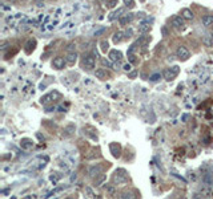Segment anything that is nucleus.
<instances>
[{"label":"nucleus","instance_id":"f03ea898","mask_svg":"<svg viewBox=\"0 0 213 199\" xmlns=\"http://www.w3.org/2000/svg\"><path fill=\"white\" fill-rule=\"evenodd\" d=\"M83 66L88 70L95 68V55H85L83 58Z\"/></svg>","mask_w":213,"mask_h":199},{"label":"nucleus","instance_id":"2eb2a0df","mask_svg":"<svg viewBox=\"0 0 213 199\" xmlns=\"http://www.w3.org/2000/svg\"><path fill=\"white\" fill-rule=\"evenodd\" d=\"M111 150H112V154H113L115 157H120L121 149H120V146H119V145L112 143V145H111Z\"/></svg>","mask_w":213,"mask_h":199},{"label":"nucleus","instance_id":"412c9836","mask_svg":"<svg viewBox=\"0 0 213 199\" xmlns=\"http://www.w3.org/2000/svg\"><path fill=\"white\" fill-rule=\"evenodd\" d=\"M124 4H125V7L129 8V9H132V8L134 7V1H133V0H124Z\"/></svg>","mask_w":213,"mask_h":199},{"label":"nucleus","instance_id":"473e14b6","mask_svg":"<svg viewBox=\"0 0 213 199\" xmlns=\"http://www.w3.org/2000/svg\"><path fill=\"white\" fill-rule=\"evenodd\" d=\"M24 199H32V198H31V196H29V195H28V196H25Z\"/></svg>","mask_w":213,"mask_h":199},{"label":"nucleus","instance_id":"2f4dec72","mask_svg":"<svg viewBox=\"0 0 213 199\" xmlns=\"http://www.w3.org/2000/svg\"><path fill=\"white\" fill-rule=\"evenodd\" d=\"M136 74H137V73H136V72H131V74H129V76H131V77H134V76H136Z\"/></svg>","mask_w":213,"mask_h":199},{"label":"nucleus","instance_id":"4468645a","mask_svg":"<svg viewBox=\"0 0 213 199\" xmlns=\"http://www.w3.org/2000/svg\"><path fill=\"white\" fill-rule=\"evenodd\" d=\"M88 173H89L91 177H97L101 173V166H92V167H89Z\"/></svg>","mask_w":213,"mask_h":199},{"label":"nucleus","instance_id":"9d476101","mask_svg":"<svg viewBox=\"0 0 213 199\" xmlns=\"http://www.w3.org/2000/svg\"><path fill=\"white\" fill-rule=\"evenodd\" d=\"M132 20H133V14H127V15H124V16L120 17V24L125 25L127 23H131Z\"/></svg>","mask_w":213,"mask_h":199},{"label":"nucleus","instance_id":"f3484780","mask_svg":"<svg viewBox=\"0 0 213 199\" xmlns=\"http://www.w3.org/2000/svg\"><path fill=\"white\" fill-rule=\"evenodd\" d=\"M95 76H96L97 79H101V80H104V79H106V76H108V73L104 70V69H97L96 72H95Z\"/></svg>","mask_w":213,"mask_h":199},{"label":"nucleus","instance_id":"e433bc0d","mask_svg":"<svg viewBox=\"0 0 213 199\" xmlns=\"http://www.w3.org/2000/svg\"><path fill=\"white\" fill-rule=\"evenodd\" d=\"M212 39H213V36H212Z\"/></svg>","mask_w":213,"mask_h":199},{"label":"nucleus","instance_id":"6e6552de","mask_svg":"<svg viewBox=\"0 0 213 199\" xmlns=\"http://www.w3.org/2000/svg\"><path fill=\"white\" fill-rule=\"evenodd\" d=\"M53 97H60V94H59L57 92H53V93H49V94H47V96H44V97H41V104H48V102H51L52 100L51 98H53Z\"/></svg>","mask_w":213,"mask_h":199},{"label":"nucleus","instance_id":"f704fd0d","mask_svg":"<svg viewBox=\"0 0 213 199\" xmlns=\"http://www.w3.org/2000/svg\"><path fill=\"white\" fill-rule=\"evenodd\" d=\"M12 1H16V0H12Z\"/></svg>","mask_w":213,"mask_h":199},{"label":"nucleus","instance_id":"7c9ffc66","mask_svg":"<svg viewBox=\"0 0 213 199\" xmlns=\"http://www.w3.org/2000/svg\"><path fill=\"white\" fill-rule=\"evenodd\" d=\"M129 61H131V62H134V61H136V58H134L133 55H129Z\"/></svg>","mask_w":213,"mask_h":199},{"label":"nucleus","instance_id":"c85d7f7f","mask_svg":"<svg viewBox=\"0 0 213 199\" xmlns=\"http://www.w3.org/2000/svg\"><path fill=\"white\" fill-rule=\"evenodd\" d=\"M104 32H105V28H101V29H99V31L95 32V36H99V35L104 33Z\"/></svg>","mask_w":213,"mask_h":199},{"label":"nucleus","instance_id":"5701e85b","mask_svg":"<svg viewBox=\"0 0 213 199\" xmlns=\"http://www.w3.org/2000/svg\"><path fill=\"white\" fill-rule=\"evenodd\" d=\"M203 43L206 45V47H212V45H213L212 40H210L209 37H204V39H203Z\"/></svg>","mask_w":213,"mask_h":199},{"label":"nucleus","instance_id":"b1692460","mask_svg":"<svg viewBox=\"0 0 213 199\" xmlns=\"http://www.w3.org/2000/svg\"><path fill=\"white\" fill-rule=\"evenodd\" d=\"M101 51L103 52L108 51V41H106V40H103V41H101Z\"/></svg>","mask_w":213,"mask_h":199},{"label":"nucleus","instance_id":"c9c22d12","mask_svg":"<svg viewBox=\"0 0 213 199\" xmlns=\"http://www.w3.org/2000/svg\"><path fill=\"white\" fill-rule=\"evenodd\" d=\"M140 1H144V0H140Z\"/></svg>","mask_w":213,"mask_h":199},{"label":"nucleus","instance_id":"bb28decb","mask_svg":"<svg viewBox=\"0 0 213 199\" xmlns=\"http://www.w3.org/2000/svg\"><path fill=\"white\" fill-rule=\"evenodd\" d=\"M75 47H76V45H75V43H69V44H68V47H67V49H68L69 52H75V51H73V49H75Z\"/></svg>","mask_w":213,"mask_h":199},{"label":"nucleus","instance_id":"0eeeda50","mask_svg":"<svg viewBox=\"0 0 213 199\" xmlns=\"http://www.w3.org/2000/svg\"><path fill=\"white\" fill-rule=\"evenodd\" d=\"M109 58L112 60V61H120L121 58H123V53H121L120 51L113 49V51L109 52Z\"/></svg>","mask_w":213,"mask_h":199},{"label":"nucleus","instance_id":"393cba45","mask_svg":"<svg viewBox=\"0 0 213 199\" xmlns=\"http://www.w3.org/2000/svg\"><path fill=\"white\" fill-rule=\"evenodd\" d=\"M160 77H161V74H160V73H155V74H152L151 77H149V80H151V81H157Z\"/></svg>","mask_w":213,"mask_h":199},{"label":"nucleus","instance_id":"f8f14e48","mask_svg":"<svg viewBox=\"0 0 213 199\" xmlns=\"http://www.w3.org/2000/svg\"><path fill=\"white\" fill-rule=\"evenodd\" d=\"M149 29H151V25H149V21H143L140 25H139V31L141 32V33H145V32H149Z\"/></svg>","mask_w":213,"mask_h":199},{"label":"nucleus","instance_id":"cd10ccee","mask_svg":"<svg viewBox=\"0 0 213 199\" xmlns=\"http://www.w3.org/2000/svg\"><path fill=\"white\" fill-rule=\"evenodd\" d=\"M101 62H103V65H106V66H113V65H112V62L108 61V60H105V58H103V60H101Z\"/></svg>","mask_w":213,"mask_h":199},{"label":"nucleus","instance_id":"9b49d317","mask_svg":"<svg viewBox=\"0 0 213 199\" xmlns=\"http://www.w3.org/2000/svg\"><path fill=\"white\" fill-rule=\"evenodd\" d=\"M66 60H67V62H69V64H75L76 60H77V53H76V52H68Z\"/></svg>","mask_w":213,"mask_h":199},{"label":"nucleus","instance_id":"ddd939ff","mask_svg":"<svg viewBox=\"0 0 213 199\" xmlns=\"http://www.w3.org/2000/svg\"><path fill=\"white\" fill-rule=\"evenodd\" d=\"M181 16L184 17V19H186V20H192L193 19V12L189 8H184V9L181 11Z\"/></svg>","mask_w":213,"mask_h":199},{"label":"nucleus","instance_id":"72a5a7b5","mask_svg":"<svg viewBox=\"0 0 213 199\" xmlns=\"http://www.w3.org/2000/svg\"><path fill=\"white\" fill-rule=\"evenodd\" d=\"M101 1H103V3H106V1H109V0H101Z\"/></svg>","mask_w":213,"mask_h":199},{"label":"nucleus","instance_id":"a211bd4d","mask_svg":"<svg viewBox=\"0 0 213 199\" xmlns=\"http://www.w3.org/2000/svg\"><path fill=\"white\" fill-rule=\"evenodd\" d=\"M123 32H116V33L113 35V43L115 44H117V43H120L121 40H123Z\"/></svg>","mask_w":213,"mask_h":199},{"label":"nucleus","instance_id":"7ed1b4c3","mask_svg":"<svg viewBox=\"0 0 213 199\" xmlns=\"http://www.w3.org/2000/svg\"><path fill=\"white\" fill-rule=\"evenodd\" d=\"M176 56L180 58V60H188L189 58V51L185 48V47H179L177 51H176Z\"/></svg>","mask_w":213,"mask_h":199},{"label":"nucleus","instance_id":"aec40b11","mask_svg":"<svg viewBox=\"0 0 213 199\" xmlns=\"http://www.w3.org/2000/svg\"><path fill=\"white\" fill-rule=\"evenodd\" d=\"M120 199H136V196L132 192H123L120 195Z\"/></svg>","mask_w":213,"mask_h":199},{"label":"nucleus","instance_id":"a878e982","mask_svg":"<svg viewBox=\"0 0 213 199\" xmlns=\"http://www.w3.org/2000/svg\"><path fill=\"white\" fill-rule=\"evenodd\" d=\"M116 5H117V0H109V1H108V7L113 8V7H116Z\"/></svg>","mask_w":213,"mask_h":199},{"label":"nucleus","instance_id":"4be33fe9","mask_svg":"<svg viewBox=\"0 0 213 199\" xmlns=\"http://www.w3.org/2000/svg\"><path fill=\"white\" fill-rule=\"evenodd\" d=\"M132 33H133V31H132V28H128L127 31L124 32V39H129V37H132Z\"/></svg>","mask_w":213,"mask_h":199},{"label":"nucleus","instance_id":"6ab92c4d","mask_svg":"<svg viewBox=\"0 0 213 199\" xmlns=\"http://www.w3.org/2000/svg\"><path fill=\"white\" fill-rule=\"evenodd\" d=\"M21 148H23V149L32 148V142L29 141V139H27V138H25V139H23V141H21Z\"/></svg>","mask_w":213,"mask_h":199},{"label":"nucleus","instance_id":"dca6fc26","mask_svg":"<svg viewBox=\"0 0 213 199\" xmlns=\"http://www.w3.org/2000/svg\"><path fill=\"white\" fill-rule=\"evenodd\" d=\"M125 179H127V175H125V171H123V174H119V171H116V175H115V181L117 183L120 182H125Z\"/></svg>","mask_w":213,"mask_h":199},{"label":"nucleus","instance_id":"c756f323","mask_svg":"<svg viewBox=\"0 0 213 199\" xmlns=\"http://www.w3.org/2000/svg\"><path fill=\"white\" fill-rule=\"evenodd\" d=\"M123 68H124V70H127V72H129L132 66H131V64H125V65H124Z\"/></svg>","mask_w":213,"mask_h":199},{"label":"nucleus","instance_id":"1a4fd4ad","mask_svg":"<svg viewBox=\"0 0 213 199\" xmlns=\"http://www.w3.org/2000/svg\"><path fill=\"white\" fill-rule=\"evenodd\" d=\"M201 23H203V25H205V27L212 25L213 24V15H205V16H203Z\"/></svg>","mask_w":213,"mask_h":199},{"label":"nucleus","instance_id":"20e7f679","mask_svg":"<svg viewBox=\"0 0 213 199\" xmlns=\"http://www.w3.org/2000/svg\"><path fill=\"white\" fill-rule=\"evenodd\" d=\"M66 62H67L66 58L61 57V56H57V57L53 58V61H52V65L55 66L56 69H63L64 66H66Z\"/></svg>","mask_w":213,"mask_h":199},{"label":"nucleus","instance_id":"39448f33","mask_svg":"<svg viewBox=\"0 0 213 199\" xmlns=\"http://www.w3.org/2000/svg\"><path fill=\"white\" fill-rule=\"evenodd\" d=\"M172 25L176 28V29H182L185 23H184V17L182 16H175L172 19Z\"/></svg>","mask_w":213,"mask_h":199},{"label":"nucleus","instance_id":"f257e3e1","mask_svg":"<svg viewBox=\"0 0 213 199\" xmlns=\"http://www.w3.org/2000/svg\"><path fill=\"white\" fill-rule=\"evenodd\" d=\"M180 72V68L177 65H173L172 68H168L165 69L164 72H162V77H164L167 81H172L173 79H176V76L179 74Z\"/></svg>","mask_w":213,"mask_h":199},{"label":"nucleus","instance_id":"423d86ee","mask_svg":"<svg viewBox=\"0 0 213 199\" xmlns=\"http://www.w3.org/2000/svg\"><path fill=\"white\" fill-rule=\"evenodd\" d=\"M124 8H117L116 11H115V12H112V14L109 15V16H108V20L109 21H113V20H116V19H120L121 16H124Z\"/></svg>","mask_w":213,"mask_h":199}]
</instances>
